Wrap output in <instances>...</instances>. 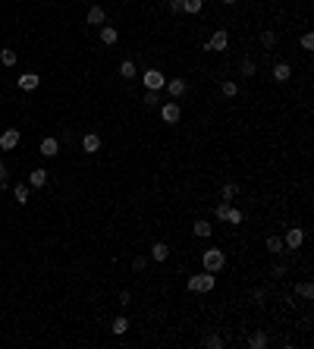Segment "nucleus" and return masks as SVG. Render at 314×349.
I'll return each instance as SVG.
<instances>
[{
	"instance_id": "nucleus-1",
	"label": "nucleus",
	"mask_w": 314,
	"mask_h": 349,
	"mask_svg": "<svg viewBox=\"0 0 314 349\" xmlns=\"http://www.w3.org/2000/svg\"><path fill=\"white\" fill-rule=\"evenodd\" d=\"M189 286L192 293H211L214 286H217V277H214L211 271H201V274H195V277H189Z\"/></svg>"
},
{
	"instance_id": "nucleus-2",
	"label": "nucleus",
	"mask_w": 314,
	"mask_h": 349,
	"mask_svg": "<svg viewBox=\"0 0 314 349\" xmlns=\"http://www.w3.org/2000/svg\"><path fill=\"white\" fill-rule=\"evenodd\" d=\"M201 264H204V271L217 274V271H223V264H226V255L220 252V249H208V252L201 255Z\"/></svg>"
},
{
	"instance_id": "nucleus-3",
	"label": "nucleus",
	"mask_w": 314,
	"mask_h": 349,
	"mask_svg": "<svg viewBox=\"0 0 314 349\" xmlns=\"http://www.w3.org/2000/svg\"><path fill=\"white\" fill-rule=\"evenodd\" d=\"M302 243H305V230H302V227H289V230H286V236H283V249H292V252H296Z\"/></svg>"
},
{
	"instance_id": "nucleus-4",
	"label": "nucleus",
	"mask_w": 314,
	"mask_h": 349,
	"mask_svg": "<svg viewBox=\"0 0 314 349\" xmlns=\"http://www.w3.org/2000/svg\"><path fill=\"white\" fill-rule=\"evenodd\" d=\"M166 85V76L160 70H145V88L148 91H160Z\"/></svg>"
},
{
	"instance_id": "nucleus-5",
	"label": "nucleus",
	"mask_w": 314,
	"mask_h": 349,
	"mask_svg": "<svg viewBox=\"0 0 314 349\" xmlns=\"http://www.w3.org/2000/svg\"><path fill=\"white\" fill-rule=\"evenodd\" d=\"M226 44H230V35H226V29H217L211 35V41L204 44V51H226Z\"/></svg>"
},
{
	"instance_id": "nucleus-6",
	"label": "nucleus",
	"mask_w": 314,
	"mask_h": 349,
	"mask_svg": "<svg viewBox=\"0 0 314 349\" xmlns=\"http://www.w3.org/2000/svg\"><path fill=\"white\" fill-rule=\"evenodd\" d=\"M160 120H164V123H179V104L176 101H166V104H160Z\"/></svg>"
},
{
	"instance_id": "nucleus-7",
	"label": "nucleus",
	"mask_w": 314,
	"mask_h": 349,
	"mask_svg": "<svg viewBox=\"0 0 314 349\" xmlns=\"http://www.w3.org/2000/svg\"><path fill=\"white\" fill-rule=\"evenodd\" d=\"M270 76H273V82H289L292 79V66L286 63V60H280V63L270 70Z\"/></svg>"
},
{
	"instance_id": "nucleus-8",
	"label": "nucleus",
	"mask_w": 314,
	"mask_h": 349,
	"mask_svg": "<svg viewBox=\"0 0 314 349\" xmlns=\"http://www.w3.org/2000/svg\"><path fill=\"white\" fill-rule=\"evenodd\" d=\"M164 88L170 91V98H182L185 91H189V82H185V79H166Z\"/></svg>"
},
{
	"instance_id": "nucleus-9",
	"label": "nucleus",
	"mask_w": 314,
	"mask_h": 349,
	"mask_svg": "<svg viewBox=\"0 0 314 349\" xmlns=\"http://www.w3.org/2000/svg\"><path fill=\"white\" fill-rule=\"evenodd\" d=\"M38 85H41V76H35V72H22L19 76V88L22 91H35Z\"/></svg>"
},
{
	"instance_id": "nucleus-10",
	"label": "nucleus",
	"mask_w": 314,
	"mask_h": 349,
	"mask_svg": "<svg viewBox=\"0 0 314 349\" xmlns=\"http://www.w3.org/2000/svg\"><path fill=\"white\" fill-rule=\"evenodd\" d=\"M38 151H41L44 157H57V154H60V142L53 136H48V139H41V148H38Z\"/></svg>"
},
{
	"instance_id": "nucleus-11",
	"label": "nucleus",
	"mask_w": 314,
	"mask_h": 349,
	"mask_svg": "<svg viewBox=\"0 0 314 349\" xmlns=\"http://www.w3.org/2000/svg\"><path fill=\"white\" fill-rule=\"evenodd\" d=\"M19 145V129H6L3 136H0V148L3 151H13Z\"/></svg>"
},
{
	"instance_id": "nucleus-12",
	"label": "nucleus",
	"mask_w": 314,
	"mask_h": 349,
	"mask_svg": "<svg viewBox=\"0 0 314 349\" xmlns=\"http://www.w3.org/2000/svg\"><path fill=\"white\" fill-rule=\"evenodd\" d=\"M48 176H50L48 170H32L29 173V186L32 189H44V186H48Z\"/></svg>"
},
{
	"instance_id": "nucleus-13",
	"label": "nucleus",
	"mask_w": 314,
	"mask_h": 349,
	"mask_svg": "<svg viewBox=\"0 0 314 349\" xmlns=\"http://www.w3.org/2000/svg\"><path fill=\"white\" fill-rule=\"evenodd\" d=\"M82 151H85V154H95V151H101V139H98L95 132H88V136L82 139Z\"/></svg>"
},
{
	"instance_id": "nucleus-14",
	"label": "nucleus",
	"mask_w": 314,
	"mask_h": 349,
	"mask_svg": "<svg viewBox=\"0 0 314 349\" xmlns=\"http://www.w3.org/2000/svg\"><path fill=\"white\" fill-rule=\"evenodd\" d=\"M248 346H251V349H267V346H270V340H267L264 331H255V333L248 337Z\"/></svg>"
},
{
	"instance_id": "nucleus-15",
	"label": "nucleus",
	"mask_w": 314,
	"mask_h": 349,
	"mask_svg": "<svg viewBox=\"0 0 314 349\" xmlns=\"http://www.w3.org/2000/svg\"><path fill=\"white\" fill-rule=\"evenodd\" d=\"M88 25H104V19H107V13H104V6H91L88 10Z\"/></svg>"
},
{
	"instance_id": "nucleus-16",
	"label": "nucleus",
	"mask_w": 314,
	"mask_h": 349,
	"mask_svg": "<svg viewBox=\"0 0 314 349\" xmlns=\"http://www.w3.org/2000/svg\"><path fill=\"white\" fill-rule=\"evenodd\" d=\"M151 258H154V261H166V258H170V245H166V243H154V245H151Z\"/></svg>"
},
{
	"instance_id": "nucleus-17",
	"label": "nucleus",
	"mask_w": 314,
	"mask_h": 349,
	"mask_svg": "<svg viewBox=\"0 0 314 349\" xmlns=\"http://www.w3.org/2000/svg\"><path fill=\"white\" fill-rule=\"evenodd\" d=\"M101 41L104 44H116L119 41V32L113 29V25H104V29H101Z\"/></svg>"
},
{
	"instance_id": "nucleus-18",
	"label": "nucleus",
	"mask_w": 314,
	"mask_h": 349,
	"mask_svg": "<svg viewBox=\"0 0 314 349\" xmlns=\"http://www.w3.org/2000/svg\"><path fill=\"white\" fill-rule=\"evenodd\" d=\"M119 76H123V79H135L138 76L135 63H132V60H123V63H119Z\"/></svg>"
},
{
	"instance_id": "nucleus-19",
	"label": "nucleus",
	"mask_w": 314,
	"mask_h": 349,
	"mask_svg": "<svg viewBox=\"0 0 314 349\" xmlns=\"http://www.w3.org/2000/svg\"><path fill=\"white\" fill-rule=\"evenodd\" d=\"M29 192H32V186H29V183H19L16 189H13V195H16L19 205H25V201H29Z\"/></svg>"
},
{
	"instance_id": "nucleus-20",
	"label": "nucleus",
	"mask_w": 314,
	"mask_h": 349,
	"mask_svg": "<svg viewBox=\"0 0 314 349\" xmlns=\"http://www.w3.org/2000/svg\"><path fill=\"white\" fill-rule=\"evenodd\" d=\"M220 91H223V98H236L239 95V85L232 82V79H226V82H220Z\"/></svg>"
},
{
	"instance_id": "nucleus-21",
	"label": "nucleus",
	"mask_w": 314,
	"mask_h": 349,
	"mask_svg": "<svg viewBox=\"0 0 314 349\" xmlns=\"http://www.w3.org/2000/svg\"><path fill=\"white\" fill-rule=\"evenodd\" d=\"M267 252L270 255H283V239L280 236H267Z\"/></svg>"
},
{
	"instance_id": "nucleus-22",
	"label": "nucleus",
	"mask_w": 314,
	"mask_h": 349,
	"mask_svg": "<svg viewBox=\"0 0 314 349\" xmlns=\"http://www.w3.org/2000/svg\"><path fill=\"white\" fill-rule=\"evenodd\" d=\"M236 195H239V186L236 183H226L223 189H220V198H223V201H232Z\"/></svg>"
},
{
	"instance_id": "nucleus-23",
	"label": "nucleus",
	"mask_w": 314,
	"mask_h": 349,
	"mask_svg": "<svg viewBox=\"0 0 314 349\" xmlns=\"http://www.w3.org/2000/svg\"><path fill=\"white\" fill-rule=\"evenodd\" d=\"M226 220H230L232 227H239V224H242V220H245V214L239 211V208H232V205H230V211H226Z\"/></svg>"
},
{
	"instance_id": "nucleus-24",
	"label": "nucleus",
	"mask_w": 314,
	"mask_h": 349,
	"mask_svg": "<svg viewBox=\"0 0 314 349\" xmlns=\"http://www.w3.org/2000/svg\"><path fill=\"white\" fill-rule=\"evenodd\" d=\"M296 293H298V296H302V299H314V286L308 283V280H302V283L296 286Z\"/></svg>"
},
{
	"instance_id": "nucleus-25",
	"label": "nucleus",
	"mask_w": 314,
	"mask_h": 349,
	"mask_svg": "<svg viewBox=\"0 0 314 349\" xmlns=\"http://www.w3.org/2000/svg\"><path fill=\"white\" fill-rule=\"evenodd\" d=\"M110 331H113V333H116V337H123V333H126V331H129V321H126V318H123V314H119V318H116V321H113V327H110Z\"/></svg>"
},
{
	"instance_id": "nucleus-26",
	"label": "nucleus",
	"mask_w": 314,
	"mask_h": 349,
	"mask_svg": "<svg viewBox=\"0 0 314 349\" xmlns=\"http://www.w3.org/2000/svg\"><path fill=\"white\" fill-rule=\"evenodd\" d=\"M0 63H3V66H16V51L3 48V51H0Z\"/></svg>"
},
{
	"instance_id": "nucleus-27",
	"label": "nucleus",
	"mask_w": 314,
	"mask_h": 349,
	"mask_svg": "<svg viewBox=\"0 0 314 349\" xmlns=\"http://www.w3.org/2000/svg\"><path fill=\"white\" fill-rule=\"evenodd\" d=\"M214 227L208 224V220H195V236H211Z\"/></svg>"
},
{
	"instance_id": "nucleus-28",
	"label": "nucleus",
	"mask_w": 314,
	"mask_h": 349,
	"mask_svg": "<svg viewBox=\"0 0 314 349\" xmlns=\"http://www.w3.org/2000/svg\"><path fill=\"white\" fill-rule=\"evenodd\" d=\"M204 0H182V13H201Z\"/></svg>"
},
{
	"instance_id": "nucleus-29",
	"label": "nucleus",
	"mask_w": 314,
	"mask_h": 349,
	"mask_svg": "<svg viewBox=\"0 0 314 349\" xmlns=\"http://www.w3.org/2000/svg\"><path fill=\"white\" fill-rule=\"evenodd\" d=\"M230 205H232V201H223V198H220V205L214 208V217H217V220H226V211H230Z\"/></svg>"
},
{
	"instance_id": "nucleus-30",
	"label": "nucleus",
	"mask_w": 314,
	"mask_h": 349,
	"mask_svg": "<svg viewBox=\"0 0 314 349\" xmlns=\"http://www.w3.org/2000/svg\"><path fill=\"white\" fill-rule=\"evenodd\" d=\"M261 44L264 48H273V44H277V32H270V29L261 32Z\"/></svg>"
},
{
	"instance_id": "nucleus-31",
	"label": "nucleus",
	"mask_w": 314,
	"mask_h": 349,
	"mask_svg": "<svg viewBox=\"0 0 314 349\" xmlns=\"http://www.w3.org/2000/svg\"><path fill=\"white\" fill-rule=\"evenodd\" d=\"M255 72H258L255 60H242V76H255Z\"/></svg>"
},
{
	"instance_id": "nucleus-32",
	"label": "nucleus",
	"mask_w": 314,
	"mask_h": 349,
	"mask_svg": "<svg viewBox=\"0 0 314 349\" xmlns=\"http://www.w3.org/2000/svg\"><path fill=\"white\" fill-rule=\"evenodd\" d=\"M204 346H211V349H220V346H223V337H220V333H211V337L204 340Z\"/></svg>"
},
{
	"instance_id": "nucleus-33",
	"label": "nucleus",
	"mask_w": 314,
	"mask_h": 349,
	"mask_svg": "<svg viewBox=\"0 0 314 349\" xmlns=\"http://www.w3.org/2000/svg\"><path fill=\"white\" fill-rule=\"evenodd\" d=\"M302 48L305 51H314V35H311V32H305V35H302Z\"/></svg>"
},
{
	"instance_id": "nucleus-34",
	"label": "nucleus",
	"mask_w": 314,
	"mask_h": 349,
	"mask_svg": "<svg viewBox=\"0 0 314 349\" xmlns=\"http://www.w3.org/2000/svg\"><path fill=\"white\" fill-rule=\"evenodd\" d=\"M145 104H148V107H154V104H160L157 91H145Z\"/></svg>"
},
{
	"instance_id": "nucleus-35",
	"label": "nucleus",
	"mask_w": 314,
	"mask_h": 349,
	"mask_svg": "<svg viewBox=\"0 0 314 349\" xmlns=\"http://www.w3.org/2000/svg\"><path fill=\"white\" fill-rule=\"evenodd\" d=\"M145 267V255H135V258H132V271H142Z\"/></svg>"
},
{
	"instance_id": "nucleus-36",
	"label": "nucleus",
	"mask_w": 314,
	"mask_h": 349,
	"mask_svg": "<svg viewBox=\"0 0 314 349\" xmlns=\"http://www.w3.org/2000/svg\"><path fill=\"white\" fill-rule=\"evenodd\" d=\"M283 274H286L283 264H273V267H270V277H283Z\"/></svg>"
},
{
	"instance_id": "nucleus-37",
	"label": "nucleus",
	"mask_w": 314,
	"mask_h": 349,
	"mask_svg": "<svg viewBox=\"0 0 314 349\" xmlns=\"http://www.w3.org/2000/svg\"><path fill=\"white\" fill-rule=\"evenodd\" d=\"M129 302H132V293L123 290V293H119V305H129Z\"/></svg>"
},
{
	"instance_id": "nucleus-38",
	"label": "nucleus",
	"mask_w": 314,
	"mask_h": 349,
	"mask_svg": "<svg viewBox=\"0 0 314 349\" xmlns=\"http://www.w3.org/2000/svg\"><path fill=\"white\" fill-rule=\"evenodd\" d=\"M170 13H182V0H170Z\"/></svg>"
},
{
	"instance_id": "nucleus-39",
	"label": "nucleus",
	"mask_w": 314,
	"mask_h": 349,
	"mask_svg": "<svg viewBox=\"0 0 314 349\" xmlns=\"http://www.w3.org/2000/svg\"><path fill=\"white\" fill-rule=\"evenodd\" d=\"M6 183V167H3V160H0V186Z\"/></svg>"
},
{
	"instance_id": "nucleus-40",
	"label": "nucleus",
	"mask_w": 314,
	"mask_h": 349,
	"mask_svg": "<svg viewBox=\"0 0 314 349\" xmlns=\"http://www.w3.org/2000/svg\"><path fill=\"white\" fill-rule=\"evenodd\" d=\"M220 3H226V6H232V3H236V0H220Z\"/></svg>"
}]
</instances>
